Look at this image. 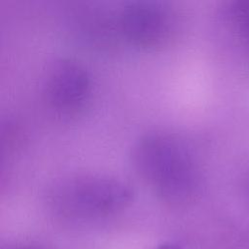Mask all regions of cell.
<instances>
[{
	"label": "cell",
	"instance_id": "cell-1",
	"mask_svg": "<svg viewBox=\"0 0 249 249\" xmlns=\"http://www.w3.org/2000/svg\"><path fill=\"white\" fill-rule=\"evenodd\" d=\"M129 158L136 174L165 204L183 206L197 195L200 169L192 144L182 134L149 131L133 143Z\"/></svg>",
	"mask_w": 249,
	"mask_h": 249
},
{
	"label": "cell",
	"instance_id": "cell-2",
	"mask_svg": "<svg viewBox=\"0 0 249 249\" xmlns=\"http://www.w3.org/2000/svg\"><path fill=\"white\" fill-rule=\"evenodd\" d=\"M133 188L124 179L97 172L63 175L47 187L45 200L54 214L75 220L108 217L127 208Z\"/></svg>",
	"mask_w": 249,
	"mask_h": 249
},
{
	"label": "cell",
	"instance_id": "cell-3",
	"mask_svg": "<svg viewBox=\"0 0 249 249\" xmlns=\"http://www.w3.org/2000/svg\"><path fill=\"white\" fill-rule=\"evenodd\" d=\"M42 86L47 106L60 117L78 115L89 102L92 89L87 68L69 57L55 59L49 65Z\"/></svg>",
	"mask_w": 249,
	"mask_h": 249
},
{
	"label": "cell",
	"instance_id": "cell-4",
	"mask_svg": "<svg viewBox=\"0 0 249 249\" xmlns=\"http://www.w3.org/2000/svg\"><path fill=\"white\" fill-rule=\"evenodd\" d=\"M118 21L123 35L142 48L162 47L178 31L175 13L166 5L154 1L129 3L121 11Z\"/></svg>",
	"mask_w": 249,
	"mask_h": 249
},
{
	"label": "cell",
	"instance_id": "cell-5",
	"mask_svg": "<svg viewBox=\"0 0 249 249\" xmlns=\"http://www.w3.org/2000/svg\"><path fill=\"white\" fill-rule=\"evenodd\" d=\"M155 249H182L179 245L171 242H163L159 244Z\"/></svg>",
	"mask_w": 249,
	"mask_h": 249
},
{
	"label": "cell",
	"instance_id": "cell-6",
	"mask_svg": "<svg viewBox=\"0 0 249 249\" xmlns=\"http://www.w3.org/2000/svg\"><path fill=\"white\" fill-rule=\"evenodd\" d=\"M14 249H41V248H36V247H18V248H14Z\"/></svg>",
	"mask_w": 249,
	"mask_h": 249
}]
</instances>
